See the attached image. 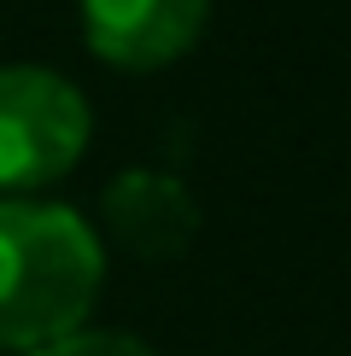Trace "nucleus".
I'll use <instances>...</instances> for the list:
<instances>
[{"mask_svg": "<svg viewBox=\"0 0 351 356\" xmlns=\"http://www.w3.org/2000/svg\"><path fill=\"white\" fill-rule=\"evenodd\" d=\"M211 0H82L88 47L111 65H164L194 47Z\"/></svg>", "mask_w": 351, "mask_h": 356, "instance_id": "3", "label": "nucleus"}, {"mask_svg": "<svg viewBox=\"0 0 351 356\" xmlns=\"http://www.w3.org/2000/svg\"><path fill=\"white\" fill-rule=\"evenodd\" d=\"M29 356H158L146 339L135 333H111V327H77L65 339H53V345L29 350Z\"/></svg>", "mask_w": 351, "mask_h": 356, "instance_id": "5", "label": "nucleus"}, {"mask_svg": "<svg viewBox=\"0 0 351 356\" xmlns=\"http://www.w3.org/2000/svg\"><path fill=\"white\" fill-rule=\"evenodd\" d=\"M106 275L100 234L53 199H0V345L77 333Z\"/></svg>", "mask_w": 351, "mask_h": 356, "instance_id": "1", "label": "nucleus"}, {"mask_svg": "<svg viewBox=\"0 0 351 356\" xmlns=\"http://www.w3.org/2000/svg\"><path fill=\"white\" fill-rule=\"evenodd\" d=\"M100 211H106V228L117 240L129 251H146V257L182 251L194 240V228H199V204H194V193H187V181L170 175V170H146V164L117 170L106 181Z\"/></svg>", "mask_w": 351, "mask_h": 356, "instance_id": "4", "label": "nucleus"}, {"mask_svg": "<svg viewBox=\"0 0 351 356\" xmlns=\"http://www.w3.org/2000/svg\"><path fill=\"white\" fill-rule=\"evenodd\" d=\"M88 146V99L47 65L0 70V187H41Z\"/></svg>", "mask_w": 351, "mask_h": 356, "instance_id": "2", "label": "nucleus"}]
</instances>
